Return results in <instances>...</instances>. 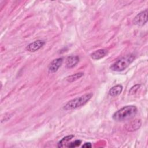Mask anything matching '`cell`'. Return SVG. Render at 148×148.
Listing matches in <instances>:
<instances>
[{
  "instance_id": "obj_1",
  "label": "cell",
  "mask_w": 148,
  "mask_h": 148,
  "mask_svg": "<svg viewBox=\"0 0 148 148\" xmlns=\"http://www.w3.org/2000/svg\"><path fill=\"white\" fill-rule=\"evenodd\" d=\"M138 112L137 108L134 105L125 106L117 110L112 116L116 121H124L133 119Z\"/></svg>"
},
{
  "instance_id": "obj_2",
  "label": "cell",
  "mask_w": 148,
  "mask_h": 148,
  "mask_svg": "<svg viewBox=\"0 0 148 148\" xmlns=\"http://www.w3.org/2000/svg\"><path fill=\"white\" fill-rule=\"evenodd\" d=\"M92 93H87L79 97L73 98L68 101L63 107L65 110H70L80 108L86 104L92 97Z\"/></svg>"
},
{
  "instance_id": "obj_3",
  "label": "cell",
  "mask_w": 148,
  "mask_h": 148,
  "mask_svg": "<svg viewBox=\"0 0 148 148\" xmlns=\"http://www.w3.org/2000/svg\"><path fill=\"white\" fill-rule=\"evenodd\" d=\"M135 60L133 54L126 55L116 61L110 67V69L115 72H120L125 69Z\"/></svg>"
},
{
  "instance_id": "obj_4",
  "label": "cell",
  "mask_w": 148,
  "mask_h": 148,
  "mask_svg": "<svg viewBox=\"0 0 148 148\" xmlns=\"http://www.w3.org/2000/svg\"><path fill=\"white\" fill-rule=\"evenodd\" d=\"M147 21V9L139 13L134 18L133 22L134 24L138 26H143Z\"/></svg>"
},
{
  "instance_id": "obj_5",
  "label": "cell",
  "mask_w": 148,
  "mask_h": 148,
  "mask_svg": "<svg viewBox=\"0 0 148 148\" xmlns=\"http://www.w3.org/2000/svg\"><path fill=\"white\" fill-rule=\"evenodd\" d=\"M45 44V42L42 40H37L31 43H29L26 47L27 51L29 52H35L42 48L44 45Z\"/></svg>"
},
{
  "instance_id": "obj_6",
  "label": "cell",
  "mask_w": 148,
  "mask_h": 148,
  "mask_svg": "<svg viewBox=\"0 0 148 148\" xmlns=\"http://www.w3.org/2000/svg\"><path fill=\"white\" fill-rule=\"evenodd\" d=\"M141 125L142 121L140 119H135L128 123L125 125V128L128 131H134L139 129Z\"/></svg>"
},
{
  "instance_id": "obj_7",
  "label": "cell",
  "mask_w": 148,
  "mask_h": 148,
  "mask_svg": "<svg viewBox=\"0 0 148 148\" xmlns=\"http://www.w3.org/2000/svg\"><path fill=\"white\" fill-rule=\"evenodd\" d=\"M63 62V58L60 57L53 60L49 64L48 69L51 73L56 72L58 68L61 66Z\"/></svg>"
},
{
  "instance_id": "obj_8",
  "label": "cell",
  "mask_w": 148,
  "mask_h": 148,
  "mask_svg": "<svg viewBox=\"0 0 148 148\" xmlns=\"http://www.w3.org/2000/svg\"><path fill=\"white\" fill-rule=\"evenodd\" d=\"M108 51L107 50L104 49H101L95 50V51L92 53L90 56L93 60H98L105 57L108 54Z\"/></svg>"
},
{
  "instance_id": "obj_9",
  "label": "cell",
  "mask_w": 148,
  "mask_h": 148,
  "mask_svg": "<svg viewBox=\"0 0 148 148\" xmlns=\"http://www.w3.org/2000/svg\"><path fill=\"white\" fill-rule=\"evenodd\" d=\"M79 61V57L77 56H70L66 60V66L71 68L76 66Z\"/></svg>"
},
{
  "instance_id": "obj_10",
  "label": "cell",
  "mask_w": 148,
  "mask_h": 148,
  "mask_svg": "<svg viewBox=\"0 0 148 148\" xmlns=\"http://www.w3.org/2000/svg\"><path fill=\"white\" fill-rule=\"evenodd\" d=\"M123 91V86L120 84L116 85L112 87L109 91V95L112 97L119 95Z\"/></svg>"
},
{
  "instance_id": "obj_11",
  "label": "cell",
  "mask_w": 148,
  "mask_h": 148,
  "mask_svg": "<svg viewBox=\"0 0 148 148\" xmlns=\"http://www.w3.org/2000/svg\"><path fill=\"white\" fill-rule=\"evenodd\" d=\"M73 138H74V135H68V136H66L64 137L61 140H60L58 142L57 147H64Z\"/></svg>"
},
{
  "instance_id": "obj_12",
  "label": "cell",
  "mask_w": 148,
  "mask_h": 148,
  "mask_svg": "<svg viewBox=\"0 0 148 148\" xmlns=\"http://www.w3.org/2000/svg\"><path fill=\"white\" fill-rule=\"evenodd\" d=\"M84 73L83 72H78L75 74H73L71 76H69L66 77V80L68 82H75L80 78H81L83 76Z\"/></svg>"
},
{
  "instance_id": "obj_13",
  "label": "cell",
  "mask_w": 148,
  "mask_h": 148,
  "mask_svg": "<svg viewBox=\"0 0 148 148\" xmlns=\"http://www.w3.org/2000/svg\"><path fill=\"white\" fill-rule=\"evenodd\" d=\"M82 141L80 140H76L74 142H71L69 143H68V145L66 146L68 147H77V146H79L80 143H81Z\"/></svg>"
},
{
  "instance_id": "obj_14",
  "label": "cell",
  "mask_w": 148,
  "mask_h": 148,
  "mask_svg": "<svg viewBox=\"0 0 148 148\" xmlns=\"http://www.w3.org/2000/svg\"><path fill=\"white\" fill-rule=\"evenodd\" d=\"M140 84H136V85L132 86L129 91L130 94H135L137 92V91L138 90V89L140 88Z\"/></svg>"
},
{
  "instance_id": "obj_15",
  "label": "cell",
  "mask_w": 148,
  "mask_h": 148,
  "mask_svg": "<svg viewBox=\"0 0 148 148\" xmlns=\"http://www.w3.org/2000/svg\"><path fill=\"white\" fill-rule=\"evenodd\" d=\"M91 147H92V145L90 142H86L82 145V147H85V148H91Z\"/></svg>"
}]
</instances>
